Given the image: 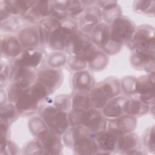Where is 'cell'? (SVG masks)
<instances>
[{
  "instance_id": "42",
  "label": "cell",
  "mask_w": 155,
  "mask_h": 155,
  "mask_svg": "<svg viewBox=\"0 0 155 155\" xmlns=\"http://www.w3.org/2000/svg\"><path fill=\"white\" fill-rule=\"evenodd\" d=\"M0 148L1 154H16L20 150L15 143L8 139L1 141Z\"/></svg>"
},
{
  "instance_id": "7",
  "label": "cell",
  "mask_w": 155,
  "mask_h": 155,
  "mask_svg": "<svg viewBox=\"0 0 155 155\" xmlns=\"http://www.w3.org/2000/svg\"><path fill=\"white\" fill-rule=\"evenodd\" d=\"M109 25L111 40L122 45L128 43L136 29L133 21L124 15L114 19Z\"/></svg>"
},
{
  "instance_id": "20",
  "label": "cell",
  "mask_w": 155,
  "mask_h": 155,
  "mask_svg": "<svg viewBox=\"0 0 155 155\" xmlns=\"http://www.w3.org/2000/svg\"><path fill=\"white\" fill-rule=\"evenodd\" d=\"M140 145V138L135 133L131 132L122 134L119 139L117 152L128 154H143V153L139 151Z\"/></svg>"
},
{
  "instance_id": "1",
  "label": "cell",
  "mask_w": 155,
  "mask_h": 155,
  "mask_svg": "<svg viewBox=\"0 0 155 155\" xmlns=\"http://www.w3.org/2000/svg\"><path fill=\"white\" fill-rule=\"evenodd\" d=\"M51 27L48 48L54 51H67L73 36L79 30L77 22L67 18L57 19L49 17Z\"/></svg>"
},
{
  "instance_id": "40",
  "label": "cell",
  "mask_w": 155,
  "mask_h": 155,
  "mask_svg": "<svg viewBox=\"0 0 155 155\" xmlns=\"http://www.w3.org/2000/svg\"><path fill=\"white\" fill-rule=\"evenodd\" d=\"M66 64L70 70L74 71L84 70L88 67L86 61L73 54H69Z\"/></svg>"
},
{
  "instance_id": "15",
  "label": "cell",
  "mask_w": 155,
  "mask_h": 155,
  "mask_svg": "<svg viewBox=\"0 0 155 155\" xmlns=\"http://www.w3.org/2000/svg\"><path fill=\"white\" fill-rule=\"evenodd\" d=\"M101 10L94 4L88 7L79 19V30L88 34L101 22Z\"/></svg>"
},
{
  "instance_id": "30",
  "label": "cell",
  "mask_w": 155,
  "mask_h": 155,
  "mask_svg": "<svg viewBox=\"0 0 155 155\" xmlns=\"http://www.w3.org/2000/svg\"><path fill=\"white\" fill-rule=\"evenodd\" d=\"M108 62V55L99 49L91 61L88 62V67L91 70L100 71L107 67Z\"/></svg>"
},
{
  "instance_id": "33",
  "label": "cell",
  "mask_w": 155,
  "mask_h": 155,
  "mask_svg": "<svg viewBox=\"0 0 155 155\" xmlns=\"http://www.w3.org/2000/svg\"><path fill=\"white\" fill-rule=\"evenodd\" d=\"M29 91L33 98L39 104L51 94L50 91L42 84L35 81L29 88Z\"/></svg>"
},
{
  "instance_id": "19",
  "label": "cell",
  "mask_w": 155,
  "mask_h": 155,
  "mask_svg": "<svg viewBox=\"0 0 155 155\" xmlns=\"http://www.w3.org/2000/svg\"><path fill=\"white\" fill-rule=\"evenodd\" d=\"M13 104L17 108L20 116H31L38 111L39 103L33 98L29 88L22 93Z\"/></svg>"
},
{
  "instance_id": "29",
  "label": "cell",
  "mask_w": 155,
  "mask_h": 155,
  "mask_svg": "<svg viewBox=\"0 0 155 155\" xmlns=\"http://www.w3.org/2000/svg\"><path fill=\"white\" fill-rule=\"evenodd\" d=\"M19 116V112L13 104L8 102L1 105L0 120L10 125L15 122Z\"/></svg>"
},
{
  "instance_id": "27",
  "label": "cell",
  "mask_w": 155,
  "mask_h": 155,
  "mask_svg": "<svg viewBox=\"0 0 155 155\" xmlns=\"http://www.w3.org/2000/svg\"><path fill=\"white\" fill-rule=\"evenodd\" d=\"M70 96L71 102V110H84L91 107L89 91L73 90Z\"/></svg>"
},
{
  "instance_id": "12",
  "label": "cell",
  "mask_w": 155,
  "mask_h": 155,
  "mask_svg": "<svg viewBox=\"0 0 155 155\" xmlns=\"http://www.w3.org/2000/svg\"><path fill=\"white\" fill-rule=\"evenodd\" d=\"M37 71L18 64L12 61L10 65V76L12 82L20 84L25 87H30L36 80Z\"/></svg>"
},
{
  "instance_id": "21",
  "label": "cell",
  "mask_w": 155,
  "mask_h": 155,
  "mask_svg": "<svg viewBox=\"0 0 155 155\" xmlns=\"http://www.w3.org/2000/svg\"><path fill=\"white\" fill-rule=\"evenodd\" d=\"M90 34L92 42L102 51L110 41V25L103 21L97 24Z\"/></svg>"
},
{
  "instance_id": "11",
  "label": "cell",
  "mask_w": 155,
  "mask_h": 155,
  "mask_svg": "<svg viewBox=\"0 0 155 155\" xmlns=\"http://www.w3.org/2000/svg\"><path fill=\"white\" fill-rule=\"evenodd\" d=\"M154 73H148L137 78L136 96L151 107H154Z\"/></svg>"
},
{
  "instance_id": "5",
  "label": "cell",
  "mask_w": 155,
  "mask_h": 155,
  "mask_svg": "<svg viewBox=\"0 0 155 155\" xmlns=\"http://www.w3.org/2000/svg\"><path fill=\"white\" fill-rule=\"evenodd\" d=\"M38 111L47 127L61 136L70 127L68 113L57 110L53 104H42L39 106Z\"/></svg>"
},
{
  "instance_id": "8",
  "label": "cell",
  "mask_w": 155,
  "mask_h": 155,
  "mask_svg": "<svg viewBox=\"0 0 155 155\" xmlns=\"http://www.w3.org/2000/svg\"><path fill=\"white\" fill-rule=\"evenodd\" d=\"M132 51H154V28L148 24L137 27L131 40L127 44Z\"/></svg>"
},
{
  "instance_id": "31",
  "label": "cell",
  "mask_w": 155,
  "mask_h": 155,
  "mask_svg": "<svg viewBox=\"0 0 155 155\" xmlns=\"http://www.w3.org/2000/svg\"><path fill=\"white\" fill-rule=\"evenodd\" d=\"M133 9L134 12L137 13L154 16L155 2L154 1H134Z\"/></svg>"
},
{
  "instance_id": "24",
  "label": "cell",
  "mask_w": 155,
  "mask_h": 155,
  "mask_svg": "<svg viewBox=\"0 0 155 155\" xmlns=\"http://www.w3.org/2000/svg\"><path fill=\"white\" fill-rule=\"evenodd\" d=\"M151 107L143 102L137 97L127 98L124 105V114L134 117L142 116L151 111Z\"/></svg>"
},
{
  "instance_id": "28",
  "label": "cell",
  "mask_w": 155,
  "mask_h": 155,
  "mask_svg": "<svg viewBox=\"0 0 155 155\" xmlns=\"http://www.w3.org/2000/svg\"><path fill=\"white\" fill-rule=\"evenodd\" d=\"M94 4V1H68V18L74 21L80 19L86 8Z\"/></svg>"
},
{
  "instance_id": "26",
  "label": "cell",
  "mask_w": 155,
  "mask_h": 155,
  "mask_svg": "<svg viewBox=\"0 0 155 155\" xmlns=\"http://www.w3.org/2000/svg\"><path fill=\"white\" fill-rule=\"evenodd\" d=\"M33 1H1L0 4L12 15L22 17L31 8Z\"/></svg>"
},
{
  "instance_id": "16",
  "label": "cell",
  "mask_w": 155,
  "mask_h": 155,
  "mask_svg": "<svg viewBox=\"0 0 155 155\" xmlns=\"http://www.w3.org/2000/svg\"><path fill=\"white\" fill-rule=\"evenodd\" d=\"M136 125V117L124 114L117 118L107 119L105 129L113 130L120 134H125L133 132Z\"/></svg>"
},
{
  "instance_id": "13",
  "label": "cell",
  "mask_w": 155,
  "mask_h": 155,
  "mask_svg": "<svg viewBox=\"0 0 155 155\" xmlns=\"http://www.w3.org/2000/svg\"><path fill=\"white\" fill-rule=\"evenodd\" d=\"M64 79L62 71L59 68H45L37 71L36 81L44 85L51 93L59 88Z\"/></svg>"
},
{
  "instance_id": "38",
  "label": "cell",
  "mask_w": 155,
  "mask_h": 155,
  "mask_svg": "<svg viewBox=\"0 0 155 155\" xmlns=\"http://www.w3.org/2000/svg\"><path fill=\"white\" fill-rule=\"evenodd\" d=\"M67 58L62 51H54L48 58L47 62L50 67L60 68L67 63Z\"/></svg>"
},
{
  "instance_id": "47",
  "label": "cell",
  "mask_w": 155,
  "mask_h": 155,
  "mask_svg": "<svg viewBox=\"0 0 155 155\" xmlns=\"http://www.w3.org/2000/svg\"><path fill=\"white\" fill-rule=\"evenodd\" d=\"M7 100H8L7 95L5 93H4V90L1 88V99H0L1 105L5 104L6 102H7Z\"/></svg>"
},
{
  "instance_id": "45",
  "label": "cell",
  "mask_w": 155,
  "mask_h": 155,
  "mask_svg": "<svg viewBox=\"0 0 155 155\" xmlns=\"http://www.w3.org/2000/svg\"><path fill=\"white\" fill-rule=\"evenodd\" d=\"M94 5L102 10L114 7L117 5L118 4L115 1H94Z\"/></svg>"
},
{
  "instance_id": "35",
  "label": "cell",
  "mask_w": 155,
  "mask_h": 155,
  "mask_svg": "<svg viewBox=\"0 0 155 155\" xmlns=\"http://www.w3.org/2000/svg\"><path fill=\"white\" fill-rule=\"evenodd\" d=\"M142 142L144 148L150 153H154V125H153L145 130Z\"/></svg>"
},
{
  "instance_id": "44",
  "label": "cell",
  "mask_w": 155,
  "mask_h": 155,
  "mask_svg": "<svg viewBox=\"0 0 155 155\" xmlns=\"http://www.w3.org/2000/svg\"><path fill=\"white\" fill-rule=\"evenodd\" d=\"M10 76V65L5 62L1 63V87Z\"/></svg>"
},
{
  "instance_id": "18",
  "label": "cell",
  "mask_w": 155,
  "mask_h": 155,
  "mask_svg": "<svg viewBox=\"0 0 155 155\" xmlns=\"http://www.w3.org/2000/svg\"><path fill=\"white\" fill-rule=\"evenodd\" d=\"M23 50L18 37L12 34L2 36L1 41V56L13 61L19 56Z\"/></svg>"
},
{
  "instance_id": "46",
  "label": "cell",
  "mask_w": 155,
  "mask_h": 155,
  "mask_svg": "<svg viewBox=\"0 0 155 155\" xmlns=\"http://www.w3.org/2000/svg\"><path fill=\"white\" fill-rule=\"evenodd\" d=\"M0 126H1V141L5 140L7 139L9 126L10 125L6 122L0 120Z\"/></svg>"
},
{
  "instance_id": "14",
  "label": "cell",
  "mask_w": 155,
  "mask_h": 155,
  "mask_svg": "<svg viewBox=\"0 0 155 155\" xmlns=\"http://www.w3.org/2000/svg\"><path fill=\"white\" fill-rule=\"evenodd\" d=\"M130 62L132 67L137 70H143L148 73H154V51H133Z\"/></svg>"
},
{
  "instance_id": "10",
  "label": "cell",
  "mask_w": 155,
  "mask_h": 155,
  "mask_svg": "<svg viewBox=\"0 0 155 155\" xmlns=\"http://www.w3.org/2000/svg\"><path fill=\"white\" fill-rule=\"evenodd\" d=\"M122 135L111 129H104L94 133L98 154H113L117 152L119 137Z\"/></svg>"
},
{
  "instance_id": "17",
  "label": "cell",
  "mask_w": 155,
  "mask_h": 155,
  "mask_svg": "<svg viewBox=\"0 0 155 155\" xmlns=\"http://www.w3.org/2000/svg\"><path fill=\"white\" fill-rule=\"evenodd\" d=\"M13 61L19 65L36 70L44 62V54L38 48L24 49L19 56Z\"/></svg>"
},
{
  "instance_id": "23",
  "label": "cell",
  "mask_w": 155,
  "mask_h": 155,
  "mask_svg": "<svg viewBox=\"0 0 155 155\" xmlns=\"http://www.w3.org/2000/svg\"><path fill=\"white\" fill-rule=\"evenodd\" d=\"M127 97L119 95L110 100L101 110L102 114L107 119L117 118L124 113V105Z\"/></svg>"
},
{
  "instance_id": "2",
  "label": "cell",
  "mask_w": 155,
  "mask_h": 155,
  "mask_svg": "<svg viewBox=\"0 0 155 155\" xmlns=\"http://www.w3.org/2000/svg\"><path fill=\"white\" fill-rule=\"evenodd\" d=\"M64 145L78 154H96L99 150L94 133L83 126H73L63 134Z\"/></svg>"
},
{
  "instance_id": "3",
  "label": "cell",
  "mask_w": 155,
  "mask_h": 155,
  "mask_svg": "<svg viewBox=\"0 0 155 155\" xmlns=\"http://www.w3.org/2000/svg\"><path fill=\"white\" fill-rule=\"evenodd\" d=\"M120 82L116 77H108L101 82L94 84L89 94L91 107L101 110L112 98L120 95Z\"/></svg>"
},
{
  "instance_id": "32",
  "label": "cell",
  "mask_w": 155,
  "mask_h": 155,
  "mask_svg": "<svg viewBox=\"0 0 155 155\" xmlns=\"http://www.w3.org/2000/svg\"><path fill=\"white\" fill-rule=\"evenodd\" d=\"M51 17L57 19H64L68 18V1H52Z\"/></svg>"
},
{
  "instance_id": "36",
  "label": "cell",
  "mask_w": 155,
  "mask_h": 155,
  "mask_svg": "<svg viewBox=\"0 0 155 155\" xmlns=\"http://www.w3.org/2000/svg\"><path fill=\"white\" fill-rule=\"evenodd\" d=\"M52 104L58 110L69 113L71 110V102L70 95L59 94L53 100Z\"/></svg>"
},
{
  "instance_id": "34",
  "label": "cell",
  "mask_w": 155,
  "mask_h": 155,
  "mask_svg": "<svg viewBox=\"0 0 155 155\" xmlns=\"http://www.w3.org/2000/svg\"><path fill=\"white\" fill-rule=\"evenodd\" d=\"M121 91L128 97H131L136 95L137 78L134 76H126L120 81Z\"/></svg>"
},
{
  "instance_id": "4",
  "label": "cell",
  "mask_w": 155,
  "mask_h": 155,
  "mask_svg": "<svg viewBox=\"0 0 155 155\" xmlns=\"http://www.w3.org/2000/svg\"><path fill=\"white\" fill-rule=\"evenodd\" d=\"M70 127L83 126L93 133L105 129L107 119L99 109L90 107L87 110H71L68 113Z\"/></svg>"
},
{
  "instance_id": "9",
  "label": "cell",
  "mask_w": 155,
  "mask_h": 155,
  "mask_svg": "<svg viewBox=\"0 0 155 155\" xmlns=\"http://www.w3.org/2000/svg\"><path fill=\"white\" fill-rule=\"evenodd\" d=\"M60 136L48 128L39 134L35 139L44 154H59L64 148V143Z\"/></svg>"
},
{
  "instance_id": "43",
  "label": "cell",
  "mask_w": 155,
  "mask_h": 155,
  "mask_svg": "<svg viewBox=\"0 0 155 155\" xmlns=\"http://www.w3.org/2000/svg\"><path fill=\"white\" fill-rule=\"evenodd\" d=\"M24 154H44L42 150L39 145L36 139L32 140L27 143L24 147Z\"/></svg>"
},
{
  "instance_id": "39",
  "label": "cell",
  "mask_w": 155,
  "mask_h": 155,
  "mask_svg": "<svg viewBox=\"0 0 155 155\" xmlns=\"http://www.w3.org/2000/svg\"><path fill=\"white\" fill-rule=\"evenodd\" d=\"M21 20V17L11 15L6 19L1 21V28L5 31H15L20 28Z\"/></svg>"
},
{
  "instance_id": "41",
  "label": "cell",
  "mask_w": 155,
  "mask_h": 155,
  "mask_svg": "<svg viewBox=\"0 0 155 155\" xmlns=\"http://www.w3.org/2000/svg\"><path fill=\"white\" fill-rule=\"evenodd\" d=\"M101 15L102 19H103V22L110 24L114 19L122 15V9L120 5L118 4L117 5L114 7L105 10H102Z\"/></svg>"
},
{
  "instance_id": "6",
  "label": "cell",
  "mask_w": 155,
  "mask_h": 155,
  "mask_svg": "<svg viewBox=\"0 0 155 155\" xmlns=\"http://www.w3.org/2000/svg\"><path fill=\"white\" fill-rule=\"evenodd\" d=\"M98 50L99 48L92 42L88 34L78 30L73 36L67 51L70 54L82 59L88 64Z\"/></svg>"
},
{
  "instance_id": "25",
  "label": "cell",
  "mask_w": 155,
  "mask_h": 155,
  "mask_svg": "<svg viewBox=\"0 0 155 155\" xmlns=\"http://www.w3.org/2000/svg\"><path fill=\"white\" fill-rule=\"evenodd\" d=\"M94 80L91 74L86 70L75 71L71 81L73 90H82L89 91L94 85Z\"/></svg>"
},
{
  "instance_id": "37",
  "label": "cell",
  "mask_w": 155,
  "mask_h": 155,
  "mask_svg": "<svg viewBox=\"0 0 155 155\" xmlns=\"http://www.w3.org/2000/svg\"><path fill=\"white\" fill-rule=\"evenodd\" d=\"M28 128L33 136L36 137L43 131L48 128L45 122L40 116L31 117L28 122Z\"/></svg>"
},
{
  "instance_id": "22",
  "label": "cell",
  "mask_w": 155,
  "mask_h": 155,
  "mask_svg": "<svg viewBox=\"0 0 155 155\" xmlns=\"http://www.w3.org/2000/svg\"><path fill=\"white\" fill-rule=\"evenodd\" d=\"M18 38L23 49L38 48L41 45L37 27L28 26L21 29Z\"/></svg>"
}]
</instances>
